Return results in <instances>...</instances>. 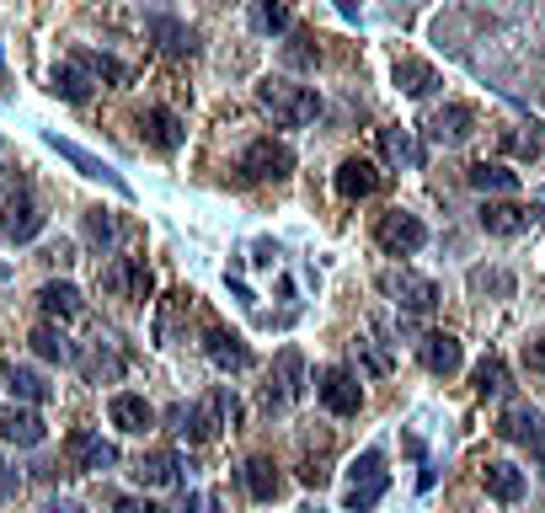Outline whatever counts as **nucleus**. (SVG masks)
<instances>
[{"label": "nucleus", "mask_w": 545, "mask_h": 513, "mask_svg": "<svg viewBox=\"0 0 545 513\" xmlns=\"http://www.w3.org/2000/svg\"><path fill=\"white\" fill-rule=\"evenodd\" d=\"M139 134H145V145L161 150V155H171L182 145V123H177V113H166V107H150V113L139 118Z\"/></svg>", "instance_id": "nucleus-19"}, {"label": "nucleus", "mask_w": 545, "mask_h": 513, "mask_svg": "<svg viewBox=\"0 0 545 513\" xmlns=\"http://www.w3.org/2000/svg\"><path fill=\"white\" fill-rule=\"evenodd\" d=\"M49 513H81V508L75 503H49Z\"/></svg>", "instance_id": "nucleus-43"}, {"label": "nucleus", "mask_w": 545, "mask_h": 513, "mask_svg": "<svg viewBox=\"0 0 545 513\" xmlns=\"http://www.w3.org/2000/svg\"><path fill=\"white\" fill-rule=\"evenodd\" d=\"M81 65H86L91 75H102V81H118V86L129 81V70H123L118 59H107V54H81Z\"/></svg>", "instance_id": "nucleus-36"}, {"label": "nucleus", "mask_w": 545, "mask_h": 513, "mask_svg": "<svg viewBox=\"0 0 545 513\" xmlns=\"http://www.w3.org/2000/svg\"><path fill=\"white\" fill-rule=\"evenodd\" d=\"M465 182H471L476 193H513L519 188V171H508V166H487V161H476L471 171H465Z\"/></svg>", "instance_id": "nucleus-27"}, {"label": "nucleus", "mask_w": 545, "mask_h": 513, "mask_svg": "<svg viewBox=\"0 0 545 513\" xmlns=\"http://www.w3.org/2000/svg\"><path fill=\"white\" fill-rule=\"evenodd\" d=\"M150 38H161L166 54H193L198 49L193 27H182V22H171V17H150Z\"/></svg>", "instance_id": "nucleus-28"}, {"label": "nucleus", "mask_w": 545, "mask_h": 513, "mask_svg": "<svg viewBox=\"0 0 545 513\" xmlns=\"http://www.w3.org/2000/svg\"><path fill=\"white\" fill-rule=\"evenodd\" d=\"M497 428H503V439H513V444L545 449V412H535V407H508Z\"/></svg>", "instance_id": "nucleus-17"}, {"label": "nucleus", "mask_w": 545, "mask_h": 513, "mask_svg": "<svg viewBox=\"0 0 545 513\" xmlns=\"http://www.w3.org/2000/svg\"><path fill=\"white\" fill-rule=\"evenodd\" d=\"M375 241H380L391 257H412V252H423V246H428V225L417 220V214H401V209H391V214H380Z\"/></svg>", "instance_id": "nucleus-5"}, {"label": "nucleus", "mask_w": 545, "mask_h": 513, "mask_svg": "<svg viewBox=\"0 0 545 513\" xmlns=\"http://www.w3.org/2000/svg\"><path fill=\"white\" fill-rule=\"evenodd\" d=\"M0 236H6L11 246H27V241H38L43 236V209L33 204L27 193H11V204H6V220H0Z\"/></svg>", "instance_id": "nucleus-13"}, {"label": "nucleus", "mask_w": 545, "mask_h": 513, "mask_svg": "<svg viewBox=\"0 0 545 513\" xmlns=\"http://www.w3.org/2000/svg\"><path fill=\"white\" fill-rule=\"evenodd\" d=\"M257 102L273 113L278 129H305V123L321 113V97H316V91H310V86H294V81H284V75H268V81L257 86Z\"/></svg>", "instance_id": "nucleus-1"}, {"label": "nucleus", "mask_w": 545, "mask_h": 513, "mask_svg": "<svg viewBox=\"0 0 545 513\" xmlns=\"http://www.w3.org/2000/svg\"><path fill=\"white\" fill-rule=\"evenodd\" d=\"M508 150H513V155H529V161H535V155H540V134H535V123H529V134H508Z\"/></svg>", "instance_id": "nucleus-39"}, {"label": "nucleus", "mask_w": 545, "mask_h": 513, "mask_svg": "<svg viewBox=\"0 0 545 513\" xmlns=\"http://www.w3.org/2000/svg\"><path fill=\"white\" fill-rule=\"evenodd\" d=\"M134 476H139V487H171V481H177V449H150V455H139Z\"/></svg>", "instance_id": "nucleus-23"}, {"label": "nucleus", "mask_w": 545, "mask_h": 513, "mask_svg": "<svg viewBox=\"0 0 545 513\" xmlns=\"http://www.w3.org/2000/svg\"><path fill=\"white\" fill-rule=\"evenodd\" d=\"M11 492H17V471H11V465L6 460H0V503H6V497Z\"/></svg>", "instance_id": "nucleus-42"}, {"label": "nucleus", "mask_w": 545, "mask_h": 513, "mask_svg": "<svg viewBox=\"0 0 545 513\" xmlns=\"http://www.w3.org/2000/svg\"><path fill=\"white\" fill-rule=\"evenodd\" d=\"M102 289L118 294V300H150L155 278H150V268L139 257H113L107 262V273H102Z\"/></svg>", "instance_id": "nucleus-7"}, {"label": "nucleus", "mask_w": 545, "mask_h": 513, "mask_svg": "<svg viewBox=\"0 0 545 513\" xmlns=\"http://www.w3.org/2000/svg\"><path fill=\"white\" fill-rule=\"evenodd\" d=\"M86 241H91V246H113V241H118V220H113L107 209H91V214H86Z\"/></svg>", "instance_id": "nucleus-35"}, {"label": "nucleus", "mask_w": 545, "mask_h": 513, "mask_svg": "<svg viewBox=\"0 0 545 513\" xmlns=\"http://www.w3.org/2000/svg\"><path fill=\"white\" fill-rule=\"evenodd\" d=\"M385 487H391V476H385V455L380 449H364L353 465V487H348V513H369L385 497Z\"/></svg>", "instance_id": "nucleus-4"}, {"label": "nucleus", "mask_w": 545, "mask_h": 513, "mask_svg": "<svg viewBox=\"0 0 545 513\" xmlns=\"http://www.w3.org/2000/svg\"><path fill=\"white\" fill-rule=\"evenodd\" d=\"M375 188H380L375 161H364V155H348V161L337 166V193H342V198H369Z\"/></svg>", "instance_id": "nucleus-20"}, {"label": "nucleus", "mask_w": 545, "mask_h": 513, "mask_svg": "<svg viewBox=\"0 0 545 513\" xmlns=\"http://www.w3.org/2000/svg\"><path fill=\"white\" fill-rule=\"evenodd\" d=\"M508 391V364L503 359H481V369H476V396L487 401V396H503Z\"/></svg>", "instance_id": "nucleus-33"}, {"label": "nucleus", "mask_w": 545, "mask_h": 513, "mask_svg": "<svg viewBox=\"0 0 545 513\" xmlns=\"http://www.w3.org/2000/svg\"><path fill=\"white\" fill-rule=\"evenodd\" d=\"M113 513H161L155 503H145V497H118L113 503Z\"/></svg>", "instance_id": "nucleus-41"}, {"label": "nucleus", "mask_w": 545, "mask_h": 513, "mask_svg": "<svg viewBox=\"0 0 545 513\" xmlns=\"http://www.w3.org/2000/svg\"><path fill=\"white\" fill-rule=\"evenodd\" d=\"M6 385H11V396L17 401H27V407H43L54 391H49V380L38 375V369H27V364H11L6 369Z\"/></svg>", "instance_id": "nucleus-24"}, {"label": "nucleus", "mask_w": 545, "mask_h": 513, "mask_svg": "<svg viewBox=\"0 0 545 513\" xmlns=\"http://www.w3.org/2000/svg\"><path fill=\"white\" fill-rule=\"evenodd\" d=\"M305 359H300V348H284L273 359V380H268V391H262V401L268 407H289V401H300V391H305Z\"/></svg>", "instance_id": "nucleus-10"}, {"label": "nucleus", "mask_w": 545, "mask_h": 513, "mask_svg": "<svg viewBox=\"0 0 545 513\" xmlns=\"http://www.w3.org/2000/svg\"><path fill=\"white\" fill-rule=\"evenodd\" d=\"M417 359H423L428 375H460V364H465V353H460V337H449V332H428L423 337V348H417Z\"/></svg>", "instance_id": "nucleus-15"}, {"label": "nucleus", "mask_w": 545, "mask_h": 513, "mask_svg": "<svg viewBox=\"0 0 545 513\" xmlns=\"http://www.w3.org/2000/svg\"><path fill=\"white\" fill-rule=\"evenodd\" d=\"M316 396L332 417H353L358 407H364V385H358L353 369H326V375L316 380Z\"/></svg>", "instance_id": "nucleus-6"}, {"label": "nucleus", "mask_w": 545, "mask_h": 513, "mask_svg": "<svg viewBox=\"0 0 545 513\" xmlns=\"http://www.w3.org/2000/svg\"><path fill=\"white\" fill-rule=\"evenodd\" d=\"M471 129H476V113H471V107H465V102H449L444 113L428 123V134L439 139V145H460V139L471 134Z\"/></svg>", "instance_id": "nucleus-21"}, {"label": "nucleus", "mask_w": 545, "mask_h": 513, "mask_svg": "<svg viewBox=\"0 0 545 513\" xmlns=\"http://www.w3.org/2000/svg\"><path fill=\"white\" fill-rule=\"evenodd\" d=\"M27 342H33V353H38V359H49V364H65L70 359V342L59 337L54 326H33V337H27Z\"/></svg>", "instance_id": "nucleus-32"}, {"label": "nucleus", "mask_w": 545, "mask_h": 513, "mask_svg": "<svg viewBox=\"0 0 545 513\" xmlns=\"http://www.w3.org/2000/svg\"><path fill=\"white\" fill-rule=\"evenodd\" d=\"M65 455H70L75 471H113V465H118V449L107 444V439H97L91 428H75V433H70V439H65Z\"/></svg>", "instance_id": "nucleus-11"}, {"label": "nucleus", "mask_w": 545, "mask_h": 513, "mask_svg": "<svg viewBox=\"0 0 545 513\" xmlns=\"http://www.w3.org/2000/svg\"><path fill=\"white\" fill-rule=\"evenodd\" d=\"M284 59H289L294 70H310V65L321 59V49H316V38H310V33H289V43H284Z\"/></svg>", "instance_id": "nucleus-34"}, {"label": "nucleus", "mask_w": 545, "mask_h": 513, "mask_svg": "<svg viewBox=\"0 0 545 513\" xmlns=\"http://www.w3.org/2000/svg\"><path fill=\"white\" fill-rule=\"evenodd\" d=\"M107 417H113V428H123V433H145L155 423V407L134 391H118L113 401H107Z\"/></svg>", "instance_id": "nucleus-18"}, {"label": "nucleus", "mask_w": 545, "mask_h": 513, "mask_svg": "<svg viewBox=\"0 0 545 513\" xmlns=\"http://www.w3.org/2000/svg\"><path fill=\"white\" fill-rule=\"evenodd\" d=\"M524 364L535 369V375H545V337H535V342L524 348Z\"/></svg>", "instance_id": "nucleus-40"}, {"label": "nucleus", "mask_w": 545, "mask_h": 513, "mask_svg": "<svg viewBox=\"0 0 545 513\" xmlns=\"http://www.w3.org/2000/svg\"><path fill=\"white\" fill-rule=\"evenodd\" d=\"M54 91H59L65 102H86V97H91V81H86V65H81V59L54 70Z\"/></svg>", "instance_id": "nucleus-31"}, {"label": "nucleus", "mask_w": 545, "mask_h": 513, "mask_svg": "<svg viewBox=\"0 0 545 513\" xmlns=\"http://www.w3.org/2000/svg\"><path fill=\"white\" fill-rule=\"evenodd\" d=\"M294 171V150L284 145V139H252L241 155V177L246 182H284Z\"/></svg>", "instance_id": "nucleus-3"}, {"label": "nucleus", "mask_w": 545, "mask_h": 513, "mask_svg": "<svg viewBox=\"0 0 545 513\" xmlns=\"http://www.w3.org/2000/svg\"><path fill=\"white\" fill-rule=\"evenodd\" d=\"M380 145H385V155H391V161H417V150H412V134H407V129H385V134H380Z\"/></svg>", "instance_id": "nucleus-37"}, {"label": "nucleus", "mask_w": 545, "mask_h": 513, "mask_svg": "<svg viewBox=\"0 0 545 513\" xmlns=\"http://www.w3.org/2000/svg\"><path fill=\"white\" fill-rule=\"evenodd\" d=\"M241 481H246V492H252L257 503H273V497L284 492V476L273 471V460H246V471H241Z\"/></svg>", "instance_id": "nucleus-26"}, {"label": "nucleus", "mask_w": 545, "mask_h": 513, "mask_svg": "<svg viewBox=\"0 0 545 513\" xmlns=\"http://www.w3.org/2000/svg\"><path fill=\"white\" fill-rule=\"evenodd\" d=\"M204 353H209L214 369H225V375L252 369V348H246L236 332H225V326H209V332H204Z\"/></svg>", "instance_id": "nucleus-14"}, {"label": "nucleus", "mask_w": 545, "mask_h": 513, "mask_svg": "<svg viewBox=\"0 0 545 513\" xmlns=\"http://www.w3.org/2000/svg\"><path fill=\"white\" fill-rule=\"evenodd\" d=\"M471 289L481 294V289H492V294H513V278L508 273H476L471 278Z\"/></svg>", "instance_id": "nucleus-38"}, {"label": "nucleus", "mask_w": 545, "mask_h": 513, "mask_svg": "<svg viewBox=\"0 0 545 513\" xmlns=\"http://www.w3.org/2000/svg\"><path fill=\"white\" fill-rule=\"evenodd\" d=\"M0 439H11V444H22V449H33L43 444V417L27 407H0Z\"/></svg>", "instance_id": "nucleus-16"}, {"label": "nucleus", "mask_w": 545, "mask_h": 513, "mask_svg": "<svg viewBox=\"0 0 545 513\" xmlns=\"http://www.w3.org/2000/svg\"><path fill=\"white\" fill-rule=\"evenodd\" d=\"M540 225V209L535 204H508V198H487L481 204V230L487 236H524V230H535Z\"/></svg>", "instance_id": "nucleus-8"}, {"label": "nucleus", "mask_w": 545, "mask_h": 513, "mask_svg": "<svg viewBox=\"0 0 545 513\" xmlns=\"http://www.w3.org/2000/svg\"><path fill=\"white\" fill-rule=\"evenodd\" d=\"M396 86L407 91V97H428V91L439 86V70L423 65V59H401V65H396Z\"/></svg>", "instance_id": "nucleus-29"}, {"label": "nucleus", "mask_w": 545, "mask_h": 513, "mask_svg": "<svg viewBox=\"0 0 545 513\" xmlns=\"http://www.w3.org/2000/svg\"><path fill=\"white\" fill-rule=\"evenodd\" d=\"M38 305H43V316H49V321H75L86 310V300H81V289H75V284H43Z\"/></svg>", "instance_id": "nucleus-22"}, {"label": "nucleus", "mask_w": 545, "mask_h": 513, "mask_svg": "<svg viewBox=\"0 0 545 513\" xmlns=\"http://www.w3.org/2000/svg\"><path fill=\"white\" fill-rule=\"evenodd\" d=\"M385 294H396V305L412 310V316H428V310L439 305V284H433V278H417V273H385Z\"/></svg>", "instance_id": "nucleus-12"}, {"label": "nucleus", "mask_w": 545, "mask_h": 513, "mask_svg": "<svg viewBox=\"0 0 545 513\" xmlns=\"http://www.w3.org/2000/svg\"><path fill=\"white\" fill-rule=\"evenodd\" d=\"M171 417L182 423V428H177L182 439H193V444H214V433H220V428L241 423V401L220 385V391H209V401H198V407H177Z\"/></svg>", "instance_id": "nucleus-2"}, {"label": "nucleus", "mask_w": 545, "mask_h": 513, "mask_svg": "<svg viewBox=\"0 0 545 513\" xmlns=\"http://www.w3.org/2000/svg\"><path fill=\"white\" fill-rule=\"evenodd\" d=\"M252 27H257V33H268V38L289 33V27H294L289 0H252Z\"/></svg>", "instance_id": "nucleus-30"}, {"label": "nucleus", "mask_w": 545, "mask_h": 513, "mask_svg": "<svg viewBox=\"0 0 545 513\" xmlns=\"http://www.w3.org/2000/svg\"><path fill=\"white\" fill-rule=\"evenodd\" d=\"M481 481H487V492L497 497V503H519V497H524V471H519V465H503V460H497V465H487V471H481Z\"/></svg>", "instance_id": "nucleus-25"}, {"label": "nucleus", "mask_w": 545, "mask_h": 513, "mask_svg": "<svg viewBox=\"0 0 545 513\" xmlns=\"http://www.w3.org/2000/svg\"><path fill=\"white\" fill-rule=\"evenodd\" d=\"M43 145H49V150H59V155H65V161H70L75 171H81V177H91V182H107V188H113V193H129V182H123V177H118V171H113V166H107V161H102V155H91V150H81V145H75V139H59V134H43Z\"/></svg>", "instance_id": "nucleus-9"}]
</instances>
